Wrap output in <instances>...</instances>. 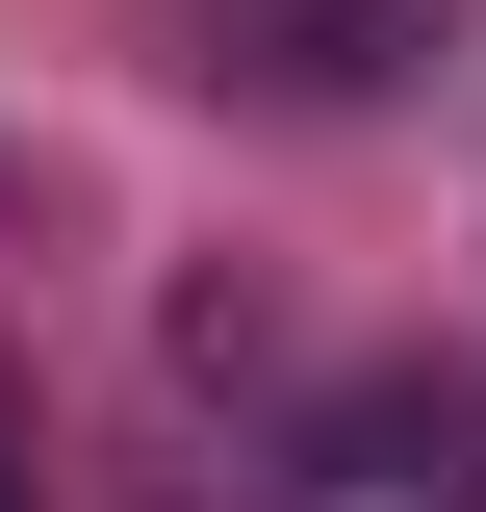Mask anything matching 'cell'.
I'll return each instance as SVG.
<instances>
[{"label": "cell", "mask_w": 486, "mask_h": 512, "mask_svg": "<svg viewBox=\"0 0 486 512\" xmlns=\"http://www.w3.org/2000/svg\"><path fill=\"white\" fill-rule=\"evenodd\" d=\"M0 512H52V487H26V384H0Z\"/></svg>", "instance_id": "1"}]
</instances>
